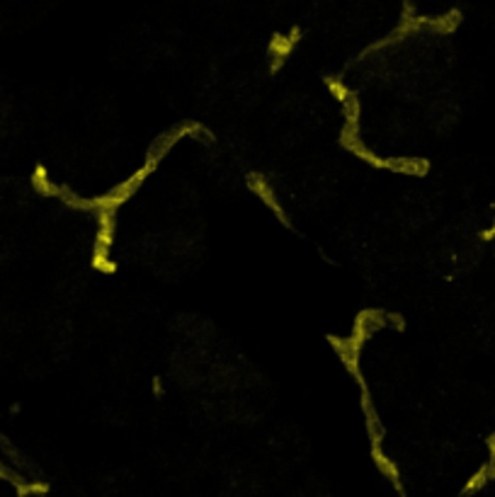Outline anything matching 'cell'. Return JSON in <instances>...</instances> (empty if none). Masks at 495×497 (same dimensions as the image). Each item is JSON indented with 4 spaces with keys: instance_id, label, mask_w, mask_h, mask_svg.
I'll list each match as a JSON object with an SVG mask.
<instances>
[{
    "instance_id": "6",
    "label": "cell",
    "mask_w": 495,
    "mask_h": 497,
    "mask_svg": "<svg viewBox=\"0 0 495 497\" xmlns=\"http://www.w3.org/2000/svg\"><path fill=\"white\" fill-rule=\"evenodd\" d=\"M478 238H481L483 243H491V240H495V216H493V224L488 226V228H483Z\"/></svg>"
},
{
    "instance_id": "3",
    "label": "cell",
    "mask_w": 495,
    "mask_h": 497,
    "mask_svg": "<svg viewBox=\"0 0 495 497\" xmlns=\"http://www.w3.org/2000/svg\"><path fill=\"white\" fill-rule=\"evenodd\" d=\"M371 461H374V466L379 469V473L384 475L386 480H389L391 485L396 488V493H405L403 488V480H401V471L398 466L394 464V461L386 456L384 451V444H371Z\"/></svg>"
},
{
    "instance_id": "4",
    "label": "cell",
    "mask_w": 495,
    "mask_h": 497,
    "mask_svg": "<svg viewBox=\"0 0 495 497\" xmlns=\"http://www.w3.org/2000/svg\"><path fill=\"white\" fill-rule=\"evenodd\" d=\"M459 24H462V12H459V10H449V12H442V15H435V17H430L428 32L452 34V32H457Z\"/></svg>"
},
{
    "instance_id": "1",
    "label": "cell",
    "mask_w": 495,
    "mask_h": 497,
    "mask_svg": "<svg viewBox=\"0 0 495 497\" xmlns=\"http://www.w3.org/2000/svg\"><path fill=\"white\" fill-rule=\"evenodd\" d=\"M299 39H301V27H292L289 32H277L272 42L267 44V56H269V73H277L279 68L287 63L292 51L296 49Z\"/></svg>"
},
{
    "instance_id": "5",
    "label": "cell",
    "mask_w": 495,
    "mask_h": 497,
    "mask_svg": "<svg viewBox=\"0 0 495 497\" xmlns=\"http://www.w3.org/2000/svg\"><path fill=\"white\" fill-rule=\"evenodd\" d=\"M326 87H328V92H330V95L335 97L337 102H340V105H342V102H347L352 95H355V92H352L350 87H347L345 83L340 81V78H333V76L326 78Z\"/></svg>"
},
{
    "instance_id": "2",
    "label": "cell",
    "mask_w": 495,
    "mask_h": 497,
    "mask_svg": "<svg viewBox=\"0 0 495 497\" xmlns=\"http://www.w3.org/2000/svg\"><path fill=\"white\" fill-rule=\"evenodd\" d=\"M248 187L250 192H255V194L260 196V201H262L265 206H267L269 211H272L274 216H277L279 221H282L287 228H292V219H289V214L284 211V206L279 204L277 194H274L272 185L267 182V177L262 175V172H250L248 175Z\"/></svg>"
}]
</instances>
